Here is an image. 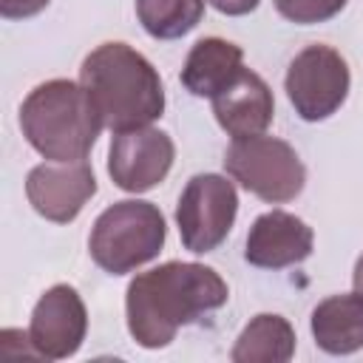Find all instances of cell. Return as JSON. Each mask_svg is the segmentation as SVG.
I'll return each instance as SVG.
<instances>
[{
  "label": "cell",
  "instance_id": "11",
  "mask_svg": "<svg viewBox=\"0 0 363 363\" xmlns=\"http://www.w3.org/2000/svg\"><path fill=\"white\" fill-rule=\"evenodd\" d=\"M312 227L286 213V210H269L258 216L247 233L244 258L252 267L261 269H284L292 264H301L312 255Z\"/></svg>",
  "mask_w": 363,
  "mask_h": 363
},
{
  "label": "cell",
  "instance_id": "3",
  "mask_svg": "<svg viewBox=\"0 0 363 363\" xmlns=\"http://www.w3.org/2000/svg\"><path fill=\"white\" fill-rule=\"evenodd\" d=\"M102 128L88 91L74 79L40 82L20 105L23 136L48 162H85Z\"/></svg>",
  "mask_w": 363,
  "mask_h": 363
},
{
  "label": "cell",
  "instance_id": "18",
  "mask_svg": "<svg viewBox=\"0 0 363 363\" xmlns=\"http://www.w3.org/2000/svg\"><path fill=\"white\" fill-rule=\"evenodd\" d=\"M51 0H0V14L6 20H26L40 14Z\"/></svg>",
  "mask_w": 363,
  "mask_h": 363
},
{
  "label": "cell",
  "instance_id": "2",
  "mask_svg": "<svg viewBox=\"0 0 363 363\" xmlns=\"http://www.w3.org/2000/svg\"><path fill=\"white\" fill-rule=\"evenodd\" d=\"M79 82L88 91L102 125L113 133L147 128L164 113L159 71L128 43L96 45L82 60Z\"/></svg>",
  "mask_w": 363,
  "mask_h": 363
},
{
  "label": "cell",
  "instance_id": "12",
  "mask_svg": "<svg viewBox=\"0 0 363 363\" xmlns=\"http://www.w3.org/2000/svg\"><path fill=\"white\" fill-rule=\"evenodd\" d=\"M213 113L221 130L233 139L264 133L275 113V99L269 85L250 68H241L235 79L213 96Z\"/></svg>",
  "mask_w": 363,
  "mask_h": 363
},
{
  "label": "cell",
  "instance_id": "1",
  "mask_svg": "<svg viewBox=\"0 0 363 363\" xmlns=\"http://www.w3.org/2000/svg\"><path fill=\"white\" fill-rule=\"evenodd\" d=\"M227 298L230 289L213 267L167 261L156 269L139 272L128 284V332L139 346L162 349L182 326L221 309Z\"/></svg>",
  "mask_w": 363,
  "mask_h": 363
},
{
  "label": "cell",
  "instance_id": "7",
  "mask_svg": "<svg viewBox=\"0 0 363 363\" xmlns=\"http://www.w3.org/2000/svg\"><path fill=\"white\" fill-rule=\"evenodd\" d=\"M238 213V193L227 176L218 173H196L176 204V224L184 250L190 252H213L227 233L233 230Z\"/></svg>",
  "mask_w": 363,
  "mask_h": 363
},
{
  "label": "cell",
  "instance_id": "13",
  "mask_svg": "<svg viewBox=\"0 0 363 363\" xmlns=\"http://www.w3.org/2000/svg\"><path fill=\"white\" fill-rule=\"evenodd\" d=\"M244 68V51L221 37H204L199 40L182 65V85L193 96H216L224 91L235 74Z\"/></svg>",
  "mask_w": 363,
  "mask_h": 363
},
{
  "label": "cell",
  "instance_id": "15",
  "mask_svg": "<svg viewBox=\"0 0 363 363\" xmlns=\"http://www.w3.org/2000/svg\"><path fill=\"white\" fill-rule=\"evenodd\" d=\"M295 354V329L286 318L261 312L238 335L233 363H286Z\"/></svg>",
  "mask_w": 363,
  "mask_h": 363
},
{
  "label": "cell",
  "instance_id": "9",
  "mask_svg": "<svg viewBox=\"0 0 363 363\" xmlns=\"http://www.w3.org/2000/svg\"><path fill=\"white\" fill-rule=\"evenodd\" d=\"M88 332V312L79 292L68 284H54L40 295L31 312L28 346L45 360H65L77 354Z\"/></svg>",
  "mask_w": 363,
  "mask_h": 363
},
{
  "label": "cell",
  "instance_id": "17",
  "mask_svg": "<svg viewBox=\"0 0 363 363\" xmlns=\"http://www.w3.org/2000/svg\"><path fill=\"white\" fill-rule=\"evenodd\" d=\"M272 3L284 20L295 26H315L340 14L349 0H272Z\"/></svg>",
  "mask_w": 363,
  "mask_h": 363
},
{
  "label": "cell",
  "instance_id": "19",
  "mask_svg": "<svg viewBox=\"0 0 363 363\" xmlns=\"http://www.w3.org/2000/svg\"><path fill=\"white\" fill-rule=\"evenodd\" d=\"M216 11H221V14H227V17H241V14H250L255 6H258V0H207Z\"/></svg>",
  "mask_w": 363,
  "mask_h": 363
},
{
  "label": "cell",
  "instance_id": "14",
  "mask_svg": "<svg viewBox=\"0 0 363 363\" xmlns=\"http://www.w3.org/2000/svg\"><path fill=\"white\" fill-rule=\"evenodd\" d=\"M312 337L329 354L363 349V295H329L312 309Z\"/></svg>",
  "mask_w": 363,
  "mask_h": 363
},
{
  "label": "cell",
  "instance_id": "5",
  "mask_svg": "<svg viewBox=\"0 0 363 363\" xmlns=\"http://www.w3.org/2000/svg\"><path fill=\"white\" fill-rule=\"evenodd\" d=\"M224 170L247 193L269 204L292 201L306 184V167L295 147L267 133L233 139L224 153Z\"/></svg>",
  "mask_w": 363,
  "mask_h": 363
},
{
  "label": "cell",
  "instance_id": "10",
  "mask_svg": "<svg viewBox=\"0 0 363 363\" xmlns=\"http://www.w3.org/2000/svg\"><path fill=\"white\" fill-rule=\"evenodd\" d=\"M96 193V176L88 162H48L26 176L28 204L54 224H68L79 216L85 201Z\"/></svg>",
  "mask_w": 363,
  "mask_h": 363
},
{
  "label": "cell",
  "instance_id": "16",
  "mask_svg": "<svg viewBox=\"0 0 363 363\" xmlns=\"http://www.w3.org/2000/svg\"><path fill=\"white\" fill-rule=\"evenodd\" d=\"M136 17L153 40H179L204 17V0H136Z\"/></svg>",
  "mask_w": 363,
  "mask_h": 363
},
{
  "label": "cell",
  "instance_id": "6",
  "mask_svg": "<svg viewBox=\"0 0 363 363\" xmlns=\"http://www.w3.org/2000/svg\"><path fill=\"white\" fill-rule=\"evenodd\" d=\"M349 65L332 45L315 43L295 54L286 68V96L303 122L329 119L349 96Z\"/></svg>",
  "mask_w": 363,
  "mask_h": 363
},
{
  "label": "cell",
  "instance_id": "4",
  "mask_svg": "<svg viewBox=\"0 0 363 363\" xmlns=\"http://www.w3.org/2000/svg\"><path fill=\"white\" fill-rule=\"evenodd\" d=\"M167 238L164 216L156 204L125 199L111 207H105L88 238L91 258L99 269L111 275L133 272L136 267L153 261Z\"/></svg>",
  "mask_w": 363,
  "mask_h": 363
},
{
  "label": "cell",
  "instance_id": "20",
  "mask_svg": "<svg viewBox=\"0 0 363 363\" xmlns=\"http://www.w3.org/2000/svg\"><path fill=\"white\" fill-rule=\"evenodd\" d=\"M352 281H354V292L363 295V252H360V258H357V264H354V275H352Z\"/></svg>",
  "mask_w": 363,
  "mask_h": 363
},
{
  "label": "cell",
  "instance_id": "8",
  "mask_svg": "<svg viewBox=\"0 0 363 363\" xmlns=\"http://www.w3.org/2000/svg\"><path fill=\"white\" fill-rule=\"evenodd\" d=\"M176 159L173 139L159 128H133L113 133L108 150V176L125 193H147L170 173Z\"/></svg>",
  "mask_w": 363,
  "mask_h": 363
}]
</instances>
